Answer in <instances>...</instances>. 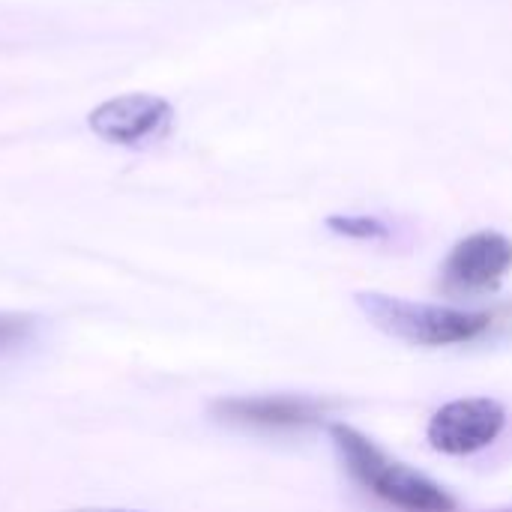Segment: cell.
<instances>
[{"mask_svg":"<svg viewBox=\"0 0 512 512\" xmlns=\"http://www.w3.org/2000/svg\"><path fill=\"white\" fill-rule=\"evenodd\" d=\"M330 438L348 468V474L387 501L390 507L402 512H456V501L450 492H444L435 480L426 474L408 468L399 459H390L384 450H378L366 435L345 423L330 426Z\"/></svg>","mask_w":512,"mask_h":512,"instance_id":"obj_1","label":"cell"},{"mask_svg":"<svg viewBox=\"0 0 512 512\" xmlns=\"http://www.w3.org/2000/svg\"><path fill=\"white\" fill-rule=\"evenodd\" d=\"M354 300L381 333L420 348L462 345L492 327L489 312H465L441 303H414L378 291H360Z\"/></svg>","mask_w":512,"mask_h":512,"instance_id":"obj_2","label":"cell"},{"mask_svg":"<svg viewBox=\"0 0 512 512\" xmlns=\"http://www.w3.org/2000/svg\"><path fill=\"white\" fill-rule=\"evenodd\" d=\"M507 426V408L495 399H456L438 408L429 420L426 438L444 456H471L486 450Z\"/></svg>","mask_w":512,"mask_h":512,"instance_id":"obj_3","label":"cell"},{"mask_svg":"<svg viewBox=\"0 0 512 512\" xmlns=\"http://www.w3.org/2000/svg\"><path fill=\"white\" fill-rule=\"evenodd\" d=\"M87 123L108 144L141 147L162 138L171 129L174 108L171 102L153 93H126L93 108Z\"/></svg>","mask_w":512,"mask_h":512,"instance_id":"obj_4","label":"cell"},{"mask_svg":"<svg viewBox=\"0 0 512 512\" xmlns=\"http://www.w3.org/2000/svg\"><path fill=\"white\" fill-rule=\"evenodd\" d=\"M512 270V240L501 231H477L453 246L444 264V288L450 294L495 291Z\"/></svg>","mask_w":512,"mask_h":512,"instance_id":"obj_5","label":"cell"},{"mask_svg":"<svg viewBox=\"0 0 512 512\" xmlns=\"http://www.w3.org/2000/svg\"><path fill=\"white\" fill-rule=\"evenodd\" d=\"M210 411L219 423L228 426L279 432V429H306L318 423L324 405L303 396H234V399H219Z\"/></svg>","mask_w":512,"mask_h":512,"instance_id":"obj_6","label":"cell"},{"mask_svg":"<svg viewBox=\"0 0 512 512\" xmlns=\"http://www.w3.org/2000/svg\"><path fill=\"white\" fill-rule=\"evenodd\" d=\"M327 228L351 240H384L390 234L387 225L375 216H330Z\"/></svg>","mask_w":512,"mask_h":512,"instance_id":"obj_7","label":"cell"},{"mask_svg":"<svg viewBox=\"0 0 512 512\" xmlns=\"http://www.w3.org/2000/svg\"><path fill=\"white\" fill-rule=\"evenodd\" d=\"M36 330V318L30 315H12V312H0V354L24 345Z\"/></svg>","mask_w":512,"mask_h":512,"instance_id":"obj_8","label":"cell"},{"mask_svg":"<svg viewBox=\"0 0 512 512\" xmlns=\"http://www.w3.org/2000/svg\"><path fill=\"white\" fill-rule=\"evenodd\" d=\"M69 512H141V510H108V507H87V510H69Z\"/></svg>","mask_w":512,"mask_h":512,"instance_id":"obj_9","label":"cell"}]
</instances>
